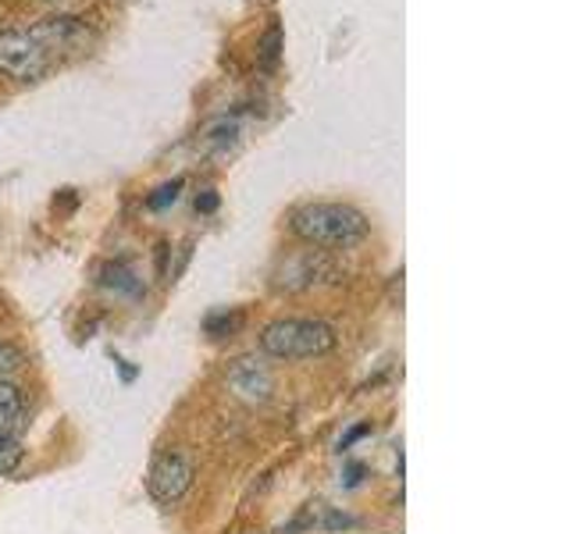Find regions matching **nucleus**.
Returning <instances> with one entry per match:
<instances>
[{
  "label": "nucleus",
  "mask_w": 570,
  "mask_h": 534,
  "mask_svg": "<svg viewBox=\"0 0 570 534\" xmlns=\"http://www.w3.org/2000/svg\"><path fill=\"white\" fill-rule=\"evenodd\" d=\"M147 488L160 506H175L193 488V459L183 453H165L154 459Z\"/></svg>",
  "instance_id": "nucleus-5"
},
{
  "label": "nucleus",
  "mask_w": 570,
  "mask_h": 534,
  "mask_svg": "<svg viewBox=\"0 0 570 534\" xmlns=\"http://www.w3.org/2000/svg\"><path fill=\"white\" fill-rule=\"evenodd\" d=\"M214 207H218V192H214V189H207L204 196H196V210H204V214H210Z\"/></svg>",
  "instance_id": "nucleus-15"
},
{
  "label": "nucleus",
  "mask_w": 570,
  "mask_h": 534,
  "mask_svg": "<svg viewBox=\"0 0 570 534\" xmlns=\"http://www.w3.org/2000/svg\"><path fill=\"white\" fill-rule=\"evenodd\" d=\"M332 281H338V267L325 249H299V254L285 257L275 271V285L289 293L321 289V285H332Z\"/></svg>",
  "instance_id": "nucleus-4"
},
{
  "label": "nucleus",
  "mask_w": 570,
  "mask_h": 534,
  "mask_svg": "<svg viewBox=\"0 0 570 534\" xmlns=\"http://www.w3.org/2000/svg\"><path fill=\"white\" fill-rule=\"evenodd\" d=\"M26 432V396L11 382H0V435L18 438Z\"/></svg>",
  "instance_id": "nucleus-7"
},
{
  "label": "nucleus",
  "mask_w": 570,
  "mask_h": 534,
  "mask_svg": "<svg viewBox=\"0 0 570 534\" xmlns=\"http://www.w3.org/2000/svg\"><path fill=\"white\" fill-rule=\"evenodd\" d=\"M225 385H228V392H232V396H236L239 403L257 406V403H267V399H272V392H275V374L267 370V364L257 360V356H239V360L228 367Z\"/></svg>",
  "instance_id": "nucleus-6"
},
{
  "label": "nucleus",
  "mask_w": 570,
  "mask_h": 534,
  "mask_svg": "<svg viewBox=\"0 0 570 534\" xmlns=\"http://www.w3.org/2000/svg\"><path fill=\"white\" fill-rule=\"evenodd\" d=\"M61 53L65 50L50 18L32 29H4L0 32V76L14 82H40Z\"/></svg>",
  "instance_id": "nucleus-2"
},
{
  "label": "nucleus",
  "mask_w": 570,
  "mask_h": 534,
  "mask_svg": "<svg viewBox=\"0 0 570 534\" xmlns=\"http://www.w3.org/2000/svg\"><path fill=\"white\" fill-rule=\"evenodd\" d=\"M278 47H282V29L272 26V29L264 32V40H261V65H264V68H275V61H278Z\"/></svg>",
  "instance_id": "nucleus-13"
},
{
  "label": "nucleus",
  "mask_w": 570,
  "mask_h": 534,
  "mask_svg": "<svg viewBox=\"0 0 570 534\" xmlns=\"http://www.w3.org/2000/svg\"><path fill=\"white\" fill-rule=\"evenodd\" d=\"M289 228H293V236L307 246L335 254V249L361 246L371 231V221L350 204H307L293 214Z\"/></svg>",
  "instance_id": "nucleus-1"
},
{
  "label": "nucleus",
  "mask_w": 570,
  "mask_h": 534,
  "mask_svg": "<svg viewBox=\"0 0 570 534\" xmlns=\"http://www.w3.org/2000/svg\"><path fill=\"white\" fill-rule=\"evenodd\" d=\"M100 285H104V289H111V293H121V296H139L142 293V278L136 275V267L125 264V260L107 264L100 271Z\"/></svg>",
  "instance_id": "nucleus-8"
},
{
  "label": "nucleus",
  "mask_w": 570,
  "mask_h": 534,
  "mask_svg": "<svg viewBox=\"0 0 570 534\" xmlns=\"http://www.w3.org/2000/svg\"><path fill=\"white\" fill-rule=\"evenodd\" d=\"M239 325H243V317H239V314H228V310L207 317V332H210L214 338H222V335H228V332H236Z\"/></svg>",
  "instance_id": "nucleus-14"
},
{
  "label": "nucleus",
  "mask_w": 570,
  "mask_h": 534,
  "mask_svg": "<svg viewBox=\"0 0 570 534\" xmlns=\"http://www.w3.org/2000/svg\"><path fill=\"white\" fill-rule=\"evenodd\" d=\"M335 343V328L311 317H282L261 332V349L275 360H314V356L332 353Z\"/></svg>",
  "instance_id": "nucleus-3"
},
{
  "label": "nucleus",
  "mask_w": 570,
  "mask_h": 534,
  "mask_svg": "<svg viewBox=\"0 0 570 534\" xmlns=\"http://www.w3.org/2000/svg\"><path fill=\"white\" fill-rule=\"evenodd\" d=\"M178 192H183V178H175V182L154 189V192L147 196V210H165V207H171V204L178 200Z\"/></svg>",
  "instance_id": "nucleus-12"
},
{
  "label": "nucleus",
  "mask_w": 570,
  "mask_h": 534,
  "mask_svg": "<svg viewBox=\"0 0 570 534\" xmlns=\"http://www.w3.org/2000/svg\"><path fill=\"white\" fill-rule=\"evenodd\" d=\"M236 142H239V125H236V121H228V118L214 121L210 129L204 132V147H207L210 154H218V157H225V154L236 150Z\"/></svg>",
  "instance_id": "nucleus-9"
},
{
  "label": "nucleus",
  "mask_w": 570,
  "mask_h": 534,
  "mask_svg": "<svg viewBox=\"0 0 570 534\" xmlns=\"http://www.w3.org/2000/svg\"><path fill=\"white\" fill-rule=\"evenodd\" d=\"M22 459H26L22 442L0 435V474H14L18 467H22Z\"/></svg>",
  "instance_id": "nucleus-10"
},
{
  "label": "nucleus",
  "mask_w": 570,
  "mask_h": 534,
  "mask_svg": "<svg viewBox=\"0 0 570 534\" xmlns=\"http://www.w3.org/2000/svg\"><path fill=\"white\" fill-rule=\"evenodd\" d=\"M22 349L11 346L8 338H0V382H8L14 370H22Z\"/></svg>",
  "instance_id": "nucleus-11"
}]
</instances>
